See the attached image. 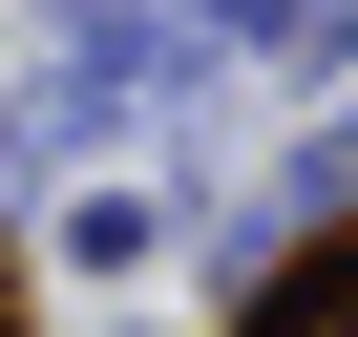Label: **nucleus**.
<instances>
[{
	"instance_id": "nucleus-1",
	"label": "nucleus",
	"mask_w": 358,
	"mask_h": 337,
	"mask_svg": "<svg viewBox=\"0 0 358 337\" xmlns=\"http://www.w3.org/2000/svg\"><path fill=\"white\" fill-rule=\"evenodd\" d=\"M253 337H358V274H316V295H274Z\"/></svg>"
}]
</instances>
